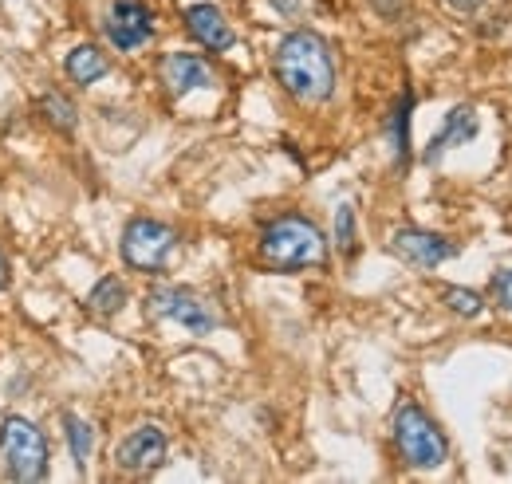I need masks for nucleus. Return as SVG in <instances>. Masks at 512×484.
<instances>
[{
    "label": "nucleus",
    "mask_w": 512,
    "mask_h": 484,
    "mask_svg": "<svg viewBox=\"0 0 512 484\" xmlns=\"http://www.w3.org/2000/svg\"><path fill=\"white\" fill-rule=\"evenodd\" d=\"M335 248H339L343 256H355V248H359V237H355V209H351L347 201L335 209Z\"/></svg>",
    "instance_id": "obj_18"
},
{
    "label": "nucleus",
    "mask_w": 512,
    "mask_h": 484,
    "mask_svg": "<svg viewBox=\"0 0 512 484\" xmlns=\"http://www.w3.org/2000/svg\"><path fill=\"white\" fill-rule=\"evenodd\" d=\"M256 256L268 272L292 276L304 268H320L327 260V241H323L320 225L308 221L304 213H280L260 229Z\"/></svg>",
    "instance_id": "obj_2"
},
{
    "label": "nucleus",
    "mask_w": 512,
    "mask_h": 484,
    "mask_svg": "<svg viewBox=\"0 0 512 484\" xmlns=\"http://www.w3.org/2000/svg\"><path fill=\"white\" fill-rule=\"evenodd\" d=\"M390 437H394L398 457L410 469H438V465H446L449 457L446 433H442V425L434 422L418 402H398V410L390 418Z\"/></svg>",
    "instance_id": "obj_3"
},
{
    "label": "nucleus",
    "mask_w": 512,
    "mask_h": 484,
    "mask_svg": "<svg viewBox=\"0 0 512 484\" xmlns=\"http://www.w3.org/2000/svg\"><path fill=\"white\" fill-rule=\"evenodd\" d=\"M442 300L453 315H461V319H477L481 311H485V300L477 296V292H469V288H442Z\"/></svg>",
    "instance_id": "obj_19"
},
{
    "label": "nucleus",
    "mask_w": 512,
    "mask_h": 484,
    "mask_svg": "<svg viewBox=\"0 0 512 484\" xmlns=\"http://www.w3.org/2000/svg\"><path fill=\"white\" fill-rule=\"evenodd\" d=\"M174 248H178V233L154 217H134L123 229V260L134 272H146V276L166 272Z\"/></svg>",
    "instance_id": "obj_5"
},
{
    "label": "nucleus",
    "mask_w": 512,
    "mask_h": 484,
    "mask_svg": "<svg viewBox=\"0 0 512 484\" xmlns=\"http://www.w3.org/2000/svg\"><path fill=\"white\" fill-rule=\"evenodd\" d=\"M127 307V284L119 280V276H103L91 292H87V311L95 315V319H111V315H119Z\"/></svg>",
    "instance_id": "obj_14"
},
{
    "label": "nucleus",
    "mask_w": 512,
    "mask_h": 484,
    "mask_svg": "<svg viewBox=\"0 0 512 484\" xmlns=\"http://www.w3.org/2000/svg\"><path fill=\"white\" fill-rule=\"evenodd\" d=\"M64 433H67V449L75 457V465H87L91 449H95V429L83 422L79 414H64Z\"/></svg>",
    "instance_id": "obj_16"
},
{
    "label": "nucleus",
    "mask_w": 512,
    "mask_h": 484,
    "mask_svg": "<svg viewBox=\"0 0 512 484\" xmlns=\"http://www.w3.org/2000/svg\"><path fill=\"white\" fill-rule=\"evenodd\" d=\"M158 71H162V83H166L170 99H182V95H190V91H197V87H213V83H217V75H213L209 60L190 56V52H170Z\"/></svg>",
    "instance_id": "obj_10"
},
{
    "label": "nucleus",
    "mask_w": 512,
    "mask_h": 484,
    "mask_svg": "<svg viewBox=\"0 0 512 484\" xmlns=\"http://www.w3.org/2000/svg\"><path fill=\"white\" fill-rule=\"evenodd\" d=\"M0 473L16 484H36L48 477V437L28 418H8L0 425Z\"/></svg>",
    "instance_id": "obj_4"
},
{
    "label": "nucleus",
    "mask_w": 512,
    "mask_h": 484,
    "mask_svg": "<svg viewBox=\"0 0 512 484\" xmlns=\"http://www.w3.org/2000/svg\"><path fill=\"white\" fill-rule=\"evenodd\" d=\"M103 32L119 52H138L154 36V16L142 0H115L107 20H103Z\"/></svg>",
    "instance_id": "obj_8"
},
{
    "label": "nucleus",
    "mask_w": 512,
    "mask_h": 484,
    "mask_svg": "<svg viewBox=\"0 0 512 484\" xmlns=\"http://www.w3.org/2000/svg\"><path fill=\"white\" fill-rule=\"evenodd\" d=\"M64 71L75 87H91V83H99V79L111 71V60H107L95 44H79V48H71V52H67Z\"/></svg>",
    "instance_id": "obj_13"
},
{
    "label": "nucleus",
    "mask_w": 512,
    "mask_h": 484,
    "mask_svg": "<svg viewBox=\"0 0 512 484\" xmlns=\"http://www.w3.org/2000/svg\"><path fill=\"white\" fill-rule=\"evenodd\" d=\"M477 130H481V122H477V111L473 107H453L442 122V130L430 138V146H426V162L434 166V162H442V154L453 150V146H465V142H473L477 138Z\"/></svg>",
    "instance_id": "obj_12"
},
{
    "label": "nucleus",
    "mask_w": 512,
    "mask_h": 484,
    "mask_svg": "<svg viewBox=\"0 0 512 484\" xmlns=\"http://www.w3.org/2000/svg\"><path fill=\"white\" fill-rule=\"evenodd\" d=\"M8 288V260H4V252H0V292Z\"/></svg>",
    "instance_id": "obj_22"
},
{
    "label": "nucleus",
    "mask_w": 512,
    "mask_h": 484,
    "mask_svg": "<svg viewBox=\"0 0 512 484\" xmlns=\"http://www.w3.org/2000/svg\"><path fill=\"white\" fill-rule=\"evenodd\" d=\"M36 107H40V115H44V119L52 122V126H56V130H75V107H71V103H67L64 95H56V91H48V95H44V99H40V103H36Z\"/></svg>",
    "instance_id": "obj_17"
},
{
    "label": "nucleus",
    "mask_w": 512,
    "mask_h": 484,
    "mask_svg": "<svg viewBox=\"0 0 512 484\" xmlns=\"http://www.w3.org/2000/svg\"><path fill=\"white\" fill-rule=\"evenodd\" d=\"M268 4H272L284 20H300V16L308 12V4H312V0H268Z\"/></svg>",
    "instance_id": "obj_21"
},
{
    "label": "nucleus",
    "mask_w": 512,
    "mask_h": 484,
    "mask_svg": "<svg viewBox=\"0 0 512 484\" xmlns=\"http://www.w3.org/2000/svg\"><path fill=\"white\" fill-rule=\"evenodd\" d=\"M410 111H414V95L406 91L398 99V107L390 111V146H394L398 166H406V158H410Z\"/></svg>",
    "instance_id": "obj_15"
},
{
    "label": "nucleus",
    "mask_w": 512,
    "mask_h": 484,
    "mask_svg": "<svg viewBox=\"0 0 512 484\" xmlns=\"http://www.w3.org/2000/svg\"><path fill=\"white\" fill-rule=\"evenodd\" d=\"M186 32L205 52H229L237 44V36H233V28L217 4H190L186 8Z\"/></svg>",
    "instance_id": "obj_11"
},
{
    "label": "nucleus",
    "mask_w": 512,
    "mask_h": 484,
    "mask_svg": "<svg viewBox=\"0 0 512 484\" xmlns=\"http://www.w3.org/2000/svg\"><path fill=\"white\" fill-rule=\"evenodd\" d=\"M166 449H170V441H166V433L158 425H138L134 433H127L119 441L115 461L130 477H150V473H158L166 465Z\"/></svg>",
    "instance_id": "obj_7"
},
{
    "label": "nucleus",
    "mask_w": 512,
    "mask_h": 484,
    "mask_svg": "<svg viewBox=\"0 0 512 484\" xmlns=\"http://www.w3.org/2000/svg\"><path fill=\"white\" fill-rule=\"evenodd\" d=\"M489 288H493V300L501 303V311H509V315H512V268L497 272Z\"/></svg>",
    "instance_id": "obj_20"
},
{
    "label": "nucleus",
    "mask_w": 512,
    "mask_h": 484,
    "mask_svg": "<svg viewBox=\"0 0 512 484\" xmlns=\"http://www.w3.org/2000/svg\"><path fill=\"white\" fill-rule=\"evenodd\" d=\"M390 252L394 256H402L406 264H414V268H422V272H434L438 264H446L457 256V244L446 241V237H438V233H430V229H394L390 233Z\"/></svg>",
    "instance_id": "obj_9"
},
{
    "label": "nucleus",
    "mask_w": 512,
    "mask_h": 484,
    "mask_svg": "<svg viewBox=\"0 0 512 484\" xmlns=\"http://www.w3.org/2000/svg\"><path fill=\"white\" fill-rule=\"evenodd\" d=\"M276 83L304 107H320L335 95V56L320 32L296 28L272 52Z\"/></svg>",
    "instance_id": "obj_1"
},
{
    "label": "nucleus",
    "mask_w": 512,
    "mask_h": 484,
    "mask_svg": "<svg viewBox=\"0 0 512 484\" xmlns=\"http://www.w3.org/2000/svg\"><path fill=\"white\" fill-rule=\"evenodd\" d=\"M146 315L154 319H170V323H182L190 335H209L221 315L213 311V303L201 300L190 288H178V284H162L146 296Z\"/></svg>",
    "instance_id": "obj_6"
}]
</instances>
